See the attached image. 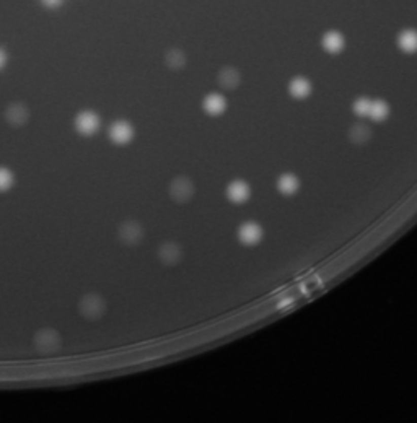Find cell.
Here are the masks:
<instances>
[{
  "mask_svg": "<svg viewBox=\"0 0 417 423\" xmlns=\"http://www.w3.org/2000/svg\"><path fill=\"white\" fill-rule=\"evenodd\" d=\"M80 312L88 319H98L99 316H103L106 304L105 301L99 298L98 295H87L80 301Z\"/></svg>",
  "mask_w": 417,
  "mask_h": 423,
  "instance_id": "6da1fadb",
  "label": "cell"
},
{
  "mask_svg": "<svg viewBox=\"0 0 417 423\" xmlns=\"http://www.w3.org/2000/svg\"><path fill=\"white\" fill-rule=\"evenodd\" d=\"M34 343L38 350L46 351V354H49V351H54L60 347V337L56 331H51V329H43L36 334L34 337Z\"/></svg>",
  "mask_w": 417,
  "mask_h": 423,
  "instance_id": "7a4b0ae2",
  "label": "cell"
},
{
  "mask_svg": "<svg viewBox=\"0 0 417 423\" xmlns=\"http://www.w3.org/2000/svg\"><path fill=\"white\" fill-rule=\"evenodd\" d=\"M141 236H142V230L132 222L124 223L119 230V238H121V241H124L126 244H134V242L141 239Z\"/></svg>",
  "mask_w": 417,
  "mask_h": 423,
  "instance_id": "3957f363",
  "label": "cell"
},
{
  "mask_svg": "<svg viewBox=\"0 0 417 423\" xmlns=\"http://www.w3.org/2000/svg\"><path fill=\"white\" fill-rule=\"evenodd\" d=\"M77 129L83 134H93L98 129V117L91 113H83L77 117Z\"/></svg>",
  "mask_w": 417,
  "mask_h": 423,
  "instance_id": "277c9868",
  "label": "cell"
},
{
  "mask_svg": "<svg viewBox=\"0 0 417 423\" xmlns=\"http://www.w3.org/2000/svg\"><path fill=\"white\" fill-rule=\"evenodd\" d=\"M111 137H113L114 142L126 144L132 138V129H130L127 124H122V122L114 124L113 129H111Z\"/></svg>",
  "mask_w": 417,
  "mask_h": 423,
  "instance_id": "5b68a950",
  "label": "cell"
},
{
  "mask_svg": "<svg viewBox=\"0 0 417 423\" xmlns=\"http://www.w3.org/2000/svg\"><path fill=\"white\" fill-rule=\"evenodd\" d=\"M7 119H9V122L13 125H21L28 119V111L20 104H13V106H10L9 111H7Z\"/></svg>",
  "mask_w": 417,
  "mask_h": 423,
  "instance_id": "8992f818",
  "label": "cell"
},
{
  "mask_svg": "<svg viewBox=\"0 0 417 423\" xmlns=\"http://www.w3.org/2000/svg\"><path fill=\"white\" fill-rule=\"evenodd\" d=\"M399 43H401V46H403L406 51L417 49V33H415V31H406V33L401 36Z\"/></svg>",
  "mask_w": 417,
  "mask_h": 423,
  "instance_id": "52a82bcc",
  "label": "cell"
},
{
  "mask_svg": "<svg viewBox=\"0 0 417 423\" xmlns=\"http://www.w3.org/2000/svg\"><path fill=\"white\" fill-rule=\"evenodd\" d=\"M324 44H326V48L329 51H337V49H341V46H342V38L337 33H329L326 38H324Z\"/></svg>",
  "mask_w": 417,
  "mask_h": 423,
  "instance_id": "ba28073f",
  "label": "cell"
},
{
  "mask_svg": "<svg viewBox=\"0 0 417 423\" xmlns=\"http://www.w3.org/2000/svg\"><path fill=\"white\" fill-rule=\"evenodd\" d=\"M13 184V176L7 169L0 168V191H7Z\"/></svg>",
  "mask_w": 417,
  "mask_h": 423,
  "instance_id": "9c48e42d",
  "label": "cell"
},
{
  "mask_svg": "<svg viewBox=\"0 0 417 423\" xmlns=\"http://www.w3.org/2000/svg\"><path fill=\"white\" fill-rule=\"evenodd\" d=\"M293 88H295V93H305L308 90V85L305 82H297L293 85Z\"/></svg>",
  "mask_w": 417,
  "mask_h": 423,
  "instance_id": "30bf717a",
  "label": "cell"
},
{
  "mask_svg": "<svg viewBox=\"0 0 417 423\" xmlns=\"http://www.w3.org/2000/svg\"><path fill=\"white\" fill-rule=\"evenodd\" d=\"M43 2L48 5H57V4H60V0H43Z\"/></svg>",
  "mask_w": 417,
  "mask_h": 423,
  "instance_id": "8fae6325",
  "label": "cell"
},
{
  "mask_svg": "<svg viewBox=\"0 0 417 423\" xmlns=\"http://www.w3.org/2000/svg\"><path fill=\"white\" fill-rule=\"evenodd\" d=\"M4 62H5V56H4V52L0 51V67L4 65Z\"/></svg>",
  "mask_w": 417,
  "mask_h": 423,
  "instance_id": "7c38bea8",
  "label": "cell"
}]
</instances>
